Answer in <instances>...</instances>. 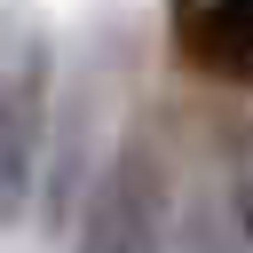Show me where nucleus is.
<instances>
[{"label":"nucleus","mask_w":253,"mask_h":253,"mask_svg":"<svg viewBox=\"0 0 253 253\" xmlns=\"http://www.w3.org/2000/svg\"><path fill=\"white\" fill-rule=\"evenodd\" d=\"M182 198V166H174V134L158 119H134L111 150V166L87 182L79 206V237L71 253H166V221Z\"/></svg>","instance_id":"obj_1"},{"label":"nucleus","mask_w":253,"mask_h":253,"mask_svg":"<svg viewBox=\"0 0 253 253\" xmlns=\"http://www.w3.org/2000/svg\"><path fill=\"white\" fill-rule=\"evenodd\" d=\"M47 95H55V47L47 32H24V47L0 63V221H16L24 198L40 190Z\"/></svg>","instance_id":"obj_2"},{"label":"nucleus","mask_w":253,"mask_h":253,"mask_svg":"<svg viewBox=\"0 0 253 253\" xmlns=\"http://www.w3.org/2000/svg\"><path fill=\"white\" fill-rule=\"evenodd\" d=\"M166 24L198 79L253 87V0H166Z\"/></svg>","instance_id":"obj_3"}]
</instances>
